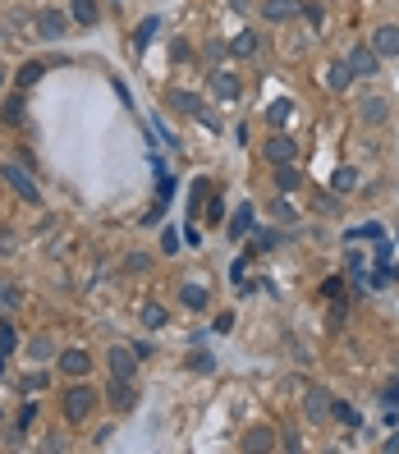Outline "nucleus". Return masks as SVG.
Wrapping results in <instances>:
<instances>
[{
    "mask_svg": "<svg viewBox=\"0 0 399 454\" xmlns=\"http://www.w3.org/2000/svg\"><path fill=\"white\" fill-rule=\"evenodd\" d=\"M142 326H147V331L165 326V307H161V303H147V307H142Z\"/></svg>",
    "mask_w": 399,
    "mask_h": 454,
    "instance_id": "nucleus-27",
    "label": "nucleus"
},
{
    "mask_svg": "<svg viewBox=\"0 0 399 454\" xmlns=\"http://www.w3.org/2000/svg\"><path fill=\"white\" fill-rule=\"evenodd\" d=\"M92 404H96V395L87 390V385H69L64 399H60V409H64V418H69V422H83L87 413H92Z\"/></svg>",
    "mask_w": 399,
    "mask_h": 454,
    "instance_id": "nucleus-2",
    "label": "nucleus"
},
{
    "mask_svg": "<svg viewBox=\"0 0 399 454\" xmlns=\"http://www.w3.org/2000/svg\"><path fill=\"white\" fill-rule=\"evenodd\" d=\"M202 198H207V179H193V198H189V216L202 211Z\"/></svg>",
    "mask_w": 399,
    "mask_h": 454,
    "instance_id": "nucleus-29",
    "label": "nucleus"
},
{
    "mask_svg": "<svg viewBox=\"0 0 399 454\" xmlns=\"http://www.w3.org/2000/svg\"><path fill=\"white\" fill-rule=\"evenodd\" d=\"M330 404H335V399H330L326 390H308V404H303V409H308V418H313V422H326V418H330Z\"/></svg>",
    "mask_w": 399,
    "mask_h": 454,
    "instance_id": "nucleus-14",
    "label": "nucleus"
},
{
    "mask_svg": "<svg viewBox=\"0 0 399 454\" xmlns=\"http://www.w3.org/2000/svg\"><path fill=\"white\" fill-rule=\"evenodd\" d=\"M161 248H165V253H174V248H179V234H174V229H165V239H161Z\"/></svg>",
    "mask_w": 399,
    "mask_h": 454,
    "instance_id": "nucleus-39",
    "label": "nucleus"
},
{
    "mask_svg": "<svg viewBox=\"0 0 399 454\" xmlns=\"http://www.w3.org/2000/svg\"><path fill=\"white\" fill-rule=\"evenodd\" d=\"M239 92H243V83L235 79V74H225V69L211 74V96H220V101H239Z\"/></svg>",
    "mask_w": 399,
    "mask_h": 454,
    "instance_id": "nucleus-9",
    "label": "nucleus"
},
{
    "mask_svg": "<svg viewBox=\"0 0 399 454\" xmlns=\"http://www.w3.org/2000/svg\"><path fill=\"white\" fill-rule=\"evenodd\" d=\"M0 120H5V124H23V96H9V101H0Z\"/></svg>",
    "mask_w": 399,
    "mask_h": 454,
    "instance_id": "nucleus-24",
    "label": "nucleus"
},
{
    "mask_svg": "<svg viewBox=\"0 0 399 454\" xmlns=\"http://www.w3.org/2000/svg\"><path fill=\"white\" fill-rule=\"evenodd\" d=\"M0 83H5V64H0Z\"/></svg>",
    "mask_w": 399,
    "mask_h": 454,
    "instance_id": "nucleus-44",
    "label": "nucleus"
},
{
    "mask_svg": "<svg viewBox=\"0 0 399 454\" xmlns=\"http://www.w3.org/2000/svg\"><path fill=\"white\" fill-rule=\"evenodd\" d=\"M37 33H42L46 42H60V37L69 33V14H60V9H37Z\"/></svg>",
    "mask_w": 399,
    "mask_h": 454,
    "instance_id": "nucleus-3",
    "label": "nucleus"
},
{
    "mask_svg": "<svg viewBox=\"0 0 399 454\" xmlns=\"http://www.w3.org/2000/svg\"><path fill=\"white\" fill-rule=\"evenodd\" d=\"M298 183H303V175H298L294 166H276V188H280V193H294Z\"/></svg>",
    "mask_w": 399,
    "mask_h": 454,
    "instance_id": "nucleus-19",
    "label": "nucleus"
},
{
    "mask_svg": "<svg viewBox=\"0 0 399 454\" xmlns=\"http://www.w3.org/2000/svg\"><path fill=\"white\" fill-rule=\"evenodd\" d=\"M266 157L276 161V166H294V157H298V142L289 138V133H276V138L266 142Z\"/></svg>",
    "mask_w": 399,
    "mask_h": 454,
    "instance_id": "nucleus-8",
    "label": "nucleus"
},
{
    "mask_svg": "<svg viewBox=\"0 0 399 454\" xmlns=\"http://www.w3.org/2000/svg\"><path fill=\"white\" fill-rule=\"evenodd\" d=\"M170 106H174V110H184V115H198V120L207 115V106H202L198 92H170Z\"/></svg>",
    "mask_w": 399,
    "mask_h": 454,
    "instance_id": "nucleus-16",
    "label": "nucleus"
},
{
    "mask_svg": "<svg viewBox=\"0 0 399 454\" xmlns=\"http://www.w3.org/2000/svg\"><path fill=\"white\" fill-rule=\"evenodd\" d=\"M230 51H235L239 60H248V55H257V33H239L235 42H230Z\"/></svg>",
    "mask_w": 399,
    "mask_h": 454,
    "instance_id": "nucleus-23",
    "label": "nucleus"
},
{
    "mask_svg": "<svg viewBox=\"0 0 399 454\" xmlns=\"http://www.w3.org/2000/svg\"><path fill=\"white\" fill-rule=\"evenodd\" d=\"M69 18H74L79 28H96L101 9H96V0H74V5H69Z\"/></svg>",
    "mask_w": 399,
    "mask_h": 454,
    "instance_id": "nucleus-13",
    "label": "nucleus"
},
{
    "mask_svg": "<svg viewBox=\"0 0 399 454\" xmlns=\"http://www.w3.org/2000/svg\"><path fill=\"white\" fill-rule=\"evenodd\" d=\"M211 331H216V335L235 331V312H220V317H216V326H211Z\"/></svg>",
    "mask_w": 399,
    "mask_h": 454,
    "instance_id": "nucleus-38",
    "label": "nucleus"
},
{
    "mask_svg": "<svg viewBox=\"0 0 399 454\" xmlns=\"http://www.w3.org/2000/svg\"><path fill=\"white\" fill-rule=\"evenodd\" d=\"M344 326V298H330V331Z\"/></svg>",
    "mask_w": 399,
    "mask_h": 454,
    "instance_id": "nucleus-34",
    "label": "nucleus"
},
{
    "mask_svg": "<svg viewBox=\"0 0 399 454\" xmlns=\"http://www.w3.org/2000/svg\"><path fill=\"white\" fill-rule=\"evenodd\" d=\"M243 450H257V454L276 450V431H271V427H252L248 436H243Z\"/></svg>",
    "mask_w": 399,
    "mask_h": 454,
    "instance_id": "nucleus-17",
    "label": "nucleus"
},
{
    "mask_svg": "<svg viewBox=\"0 0 399 454\" xmlns=\"http://www.w3.org/2000/svg\"><path fill=\"white\" fill-rule=\"evenodd\" d=\"M349 239H376L381 244V225H358V229H349Z\"/></svg>",
    "mask_w": 399,
    "mask_h": 454,
    "instance_id": "nucleus-36",
    "label": "nucleus"
},
{
    "mask_svg": "<svg viewBox=\"0 0 399 454\" xmlns=\"http://www.w3.org/2000/svg\"><path fill=\"white\" fill-rule=\"evenodd\" d=\"M106 363H111V376H120V381H133V372H138V353L124 349V344H115L106 353Z\"/></svg>",
    "mask_w": 399,
    "mask_h": 454,
    "instance_id": "nucleus-4",
    "label": "nucleus"
},
{
    "mask_svg": "<svg viewBox=\"0 0 399 454\" xmlns=\"http://www.w3.org/2000/svg\"><path fill=\"white\" fill-rule=\"evenodd\" d=\"M42 74H46V64H42V60H28L23 69H18V92H28L37 79H42Z\"/></svg>",
    "mask_w": 399,
    "mask_h": 454,
    "instance_id": "nucleus-21",
    "label": "nucleus"
},
{
    "mask_svg": "<svg viewBox=\"0 0 399 454\" xmlns=\"http://www.w3.org/2000/svg\"><path fill=\"white\" fill-rule=\"evenodd\" d=\"M372 51L381 55V60H395V55H399V28L395 23H381L372 33Z\"/></svg>",
    "mask_w": 399,
    "mask_h": 454,
    "instance_id": "nucleus-5",
    "label": "nucleus"
},
{
    "mask_svg": "<svg viewBox=\"0 0 399 454\" xmlns=\"http://www.w3.org/2000/svg\"><path fill=\"white\" fill-rule=\"evenodd\" d=\"M349 83H354V69H349V60H330V64H326V88H330V92H344Z\"/></svg>",
    "mask_w": 399,
    "mask_h": 454,
    "instance_id": "nucleus-12",
    "label": "nucleus"
},
{
    "mask_svg": "<svg viewBox=\"0 0 399 454\" xmlns=\"http://www.w3.org/2000/svg\"><path fill=\"white\" fill-rule=\"evenodd\" d=\"M349 69H354V79H372V74H381V55L358 46V51L349 55Z\"/></svg>",
    "mask_w": 399,
    "mask_h": 454,
    "instance_id": "nucleus-7",
    "label": "nucleus"
},
{
    "mask_svg": "<svg viewBox=\"0 0 399 454\" xmlns=\"http://www.w3.org/2000/svg\"><path fill=\"white\" fill-rule=\"evenodd\" d=\"M0 307H18V294H14V289H0Z\"/></svg>",
    "mask_w": 399,
    "mask_h": 454,
    "instance_id": "nucleus-41",
    "label": "nucleus"
},
{
    "mask_svg": "<svg viewBox=\"0 0 399 454\" xmlns=\"http://www.w3.org/2000/svg\"><path fill=\"white\" fill-rule=\"evenodd\" d=\"M60 372L64 376H87V372H92V358H87L83 349H64L60 353Z\"/></svg>",
    "mask_w": 399,
    "mask_h": 454,
    "instance_id": "nucleus-11",
    "label": "nucleus"
},
{
    "mask_svg": "<svg viewBox=\"0 0 399 454\" xmlns=\"http://www.w3.org/2000/svg\"><path fill=\"white\" fill-rule=\"evenodd\" d=\"M28 358H33V363H46V358H55V344L46 340V335H33V344H28Z\"/></svg>",
    "mask_w": 399,
    "mask_h": 454,
    "instance_id": "nucleus-22",
    "label": "nucleus"
},
{
    "mask_svg": "<svg viewBox=\"0 0 399 454\" xmlns=\"http://www.w3.org/2000/svg\"><path fill=\"white\" fill-rule=\"evenodd\" d=\"M189 367H193V372H211V367H216V358H211V353H193V358H189Z\"/></svg>",
    "mask_w": 399,
    "mask_h": 454,
    "instance_id": "nucleus-35",
    "label": "nucleus"
},
{
    "mask_svg": "<svg viewBox=\"0 0 399 454\" xmlns=\"http://www.w3.org/2000/svg\"><path fill=\"white\" fill-rule=\"evenodd\" d=\"M289 110H294V101H271V110H266V120L276 124V129H285L289 124Z\"/></svg>",
    "mask_w": 399,
    "mask_h": 454,
    "instance_id": "nucleus-26",
    "label": "nucleus"
},
{
    "mask_svg": "<svg viewBox=\"0 0 399 454\" xmlns=\"http://www.w3.org/2000/svg\"><path fill=\"white\" fill-rule=\"evenodd\" d=\"M14 344H18L14 326H9V322H0V358H9V353H14Z\"/></svg>",
    "mask_w": 399,
    "mask_h": 454,
    "instance_id": "nucleus-28",
    "label": "nucleus"
},
{
    "mask_svg": "<svg viewBox=\"0 0 399 454\" xmlns=\"http://www.w3.org/2000/svg\"><path fill=\"white\" fill-rule=\"evenodd\" d=\"M381 399H386V409H399V376H395V381L381 390Z\"/></svg>",
    "mask_w": 399,
    "mask_h": 454,
    "instance_id": "nucleus-37",
    "label": "nucleus"
},
{
    "mask_svg": "<svg viewBox=\"0 0 399 454\" xmlns=\"http://www.w3.org/2000/svg\"><path fill=\"white\" fill-rule=\"evenodd\" d=\"M330 183H335V193H354L358 188V170L354 166H339L335 175H330Z\"/></svg>",
    "mask_w": 399,
    "mask_h": 454,
    "instance_id": "nucleus-20",
    "label": "nucleus"
},
{
    "mask_svg": "<svg viewBox=\"0 0 399 454\" xmlns=\"http://www.w3.org/2000/svg\"><path fill=\"white\" fill-rule=\"evenodd\" d=\"M0 179H9V188L18 193V198L23 202H42V188H37V179H33V170L28 166H14V161H5V166H0Z\"/></svg>",
    "mask_w": 399,
    "mask_h": 454,
    "instance_id": "nucleus-1",
    "label": "nucleus"
},
{
    "mask_svg": "<svg viewBox=\"0 0 399 454\" xmlns=\"http://www.w3.org/2000/svg\"><path fill=\"white\" fill-rule=\"evenodd\" d=\"M276 216H280V220H294V207H289V202L280 198V202H276Z\"/></svg>",
    "mask_w": 399,
    "mask_h": 454,
    "instance_id": "nucleus-42",
    "label": "nucleus"
},
{
    "mask_svg": "<svg viewBox=\"0 0 399 454\" xmlns=\"http://www.w3.org/2000/svg\"><path fill=\"white\" fill-rule=\"evenodd\" d=\"M276 244H280L276 229H257V234H252V248H276Z\"/></svg>",
    "mask_w": 399,
    "mask_h": 454,
    "instance_id": "nucleus-32",
    "label": "nucleus"
},
{
    "mask_svg": "<svg viewBox=\"0 0 399 454\" xmlns=\"http://www.w3.org/2000/svg\"><path fill=\"white\" fill-rule=\"evenodd\" d=\"M321 294H326V303H330V298H344V280H339V276H330L326 285H321Z\"/></svg>",
    "mask_w": 399,
    "mask_h": 454,
    "instance_id": "nucleus-33",
    "label": "nucleus"
},
{
    "mask_svg": "<svg viewBox=\"0 0 399 454\" xmlns=\"http://www.w3.org/2000/svg\"><path fill=\"white\" fill-rule=\"evenodd\" d=\"M330 413H335V418H339V422H344V427H358V413H354V409H349V404H344V399H335V404H330Z\"/></svg>",
    "mask_w": 399,
    "mask_h": 454,
    "instance_id": "nucleus-30",
    "label": "nucleus"
},
{
    "mask_svg": "<svg viewBox=\"0 0 399 454\" xmlns=\"http://www.w3.org/2000/svg\"><path fill=\"white\" fill-rule=\"evenodd\" d=\"M220 216H225V202L216 198V202H211V211H207V220H216V225H220Z\"/></svg>",
    "mask_w": 399,
    "mask_h": 454,
    "instance_id": "nucleus-40",
    "label": "nucleus"
},
{
    "mask_svg": "<svg viewBox=\"0 0 399 454\" xmlns=\"http://www.w3.org/2000/svg\"><path fill=\"white\" fill-rule=\"evenodd\" d=\"M106 399H111V409H115V413H129L133 404H138V390H133V381H120V376H115L111 390H106Z\"/></svg>",
    "mask_w": 399,
    "mask_h": 454,
    "instance_id": "nucleus-6",
    "label": "nucleus"
},
{
    "mask_svg": "<svg viewBox=\"0 0 399 454\" xmlns=\"http://www.w3.org/2000/svg\"><path fill=\"white\" fill-rule=\"evenodd\" d=\"M386 454H399V431H395V436H386V446H381Z\"/></svg>",
    "mask_w": 399,
    "mask_h": 454,
    "instance_id": "nucleus-43",
    "label": "nucleus"
},
{
    "mask_svg": "<svg viewBox=\"0 0 399 454\" xmlns=\"http://www.w3.org/2000/svg\"><path fill=\"white\" fill-rule=\"evenodd\" d=\"M358 115H363L367 124H386L390 120V101H386V96H367V101H358Z\"/></svg>",
    "mask_w": 399,
    "mask_h": 454,
    "instance_id": "nucleus-10",
    "label": "nucleus"
},
{
    "mask_svg": "<svg viewBox=\"0 0 399 454\" xmlns=\"http://www.w3.org/2000/svg\"><path fill=\"white\" fill-rule=\"evenodd\" d=\"M179 298L193 307V312H202V307H207V289H202V285H184V289H179Z\"/></svg>",
    "mask_w": 399,
    "mask_h": 454,
    "instance_id": "nucleus-25",
    "label": "nucleus"
},
{
    "mask_svg": "<svg viewBox=\"0 0 399 454\" xmlns=\"http://www.w3.org/2000/svg\"><path fill=\"white\" fill-rule=\"evenodd\" d=\"M298 9H303L298 0H266V5H262V14H266L271 23H285V18H294Z\"/></svg>",
    "mask_w": 399,
    "mask_h": 454,
    "instance_id": "nucleus-15",
    "label": "nucleus"
},
{
    "mask_svg": "<svg viewBox=\"0 0 399 454\" xmlns=\"http://www.w3.org/2000/svg\"><path fill=\"white\" fill-rule=\"evenodd\" d=\"M252 216H257V211H252L248 202H243L235 216H230V239H248V234H252Z\"/></svg>",
    "mask_w": 399,
    "mask_h": 454,
    "instance_id": "nucleus-18",
    "label": "nucleus"
},
{
    "mask_svg": "<svg viewBox=\"0 0 399 454\" xmlns=\"http://www.w3.org/2000/svg\"><path fill=\"white\" fill-rule=\"evenodd\" d=\"M157 28H161L157 18H142V23H138V37H133V42H138V46H147L152 37H157Z\"/></svg>",
    "mask_w": 399,
    "mask_h": 454,
    "instance_id": "nucleus-31",
    "label": "nucleus"
}]
</instances>
